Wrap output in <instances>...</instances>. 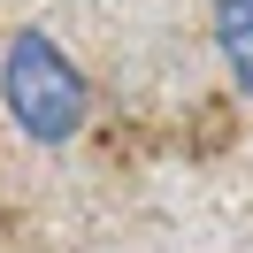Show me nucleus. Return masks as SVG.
Returning <instances> with one entry per match:
<instances>
[{
    "instance_id": "2",
    "label": "nucleus",
    "mask_w": 253,
    "mask_h": 253,
    "mask_svg": "<svg viewBox=\"0 0 253 253\" xmlns=\"http://www.w3.org/2000/svg\"><path fill=\"white\" fill-rule=\"evenodd\" d=\"M215 54L238 77V92L253 100V0H215Z\"/></svg>"
},
{
    "instance_id": "1",
    "label": "nucleus",
    "mask_w": 253,
    "mask_h": 253,
    "mask_svg": "<svg viewBox=\"0 0 253 253\" xmlns=\"http://www.w3.org/2000/svg\"><path fill=\"white\" fill-rule=\"evenodd\" d=\"M0 100L16 115V130L31 146H69L84 130V69L54 46L46 31H16L8 54H0Z\"/></svg>"
}]
</instances>
